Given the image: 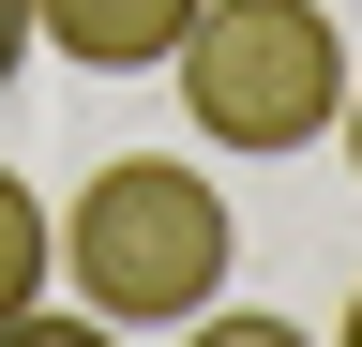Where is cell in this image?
<instances>
[{"label":"cell","instance_id":"cell-1","mask_svg":"<svg viewBox=\"0 0 362 347\" xmlns=\"http://www.w3.org/2000/svg\"><path fill=\"white\" fill-rule=\"evenodd\" d=\"M61 272L106 332H181L197 302H226V196L181 151H106L61 211Z\"/></svg>","mask_w":362,"mask_h":347},{"label":"cell","instance_id":"cell-9","mask_svg":"<svg viewBox=\"0 0 362 347\" xmlns=\"http://www.w3.org/2000/svg\"><path fill=\"white\" fill-rule=\"evenodd\" d=\"M332 347H362V287H347V317H332Z\"/></svg>","mask_w":362,"mask_h":347},{"label":"cell","instance_id":"cell-5","mask_svg":"<svg viewBox=\"0 0 362 347\" xmlns=\"http://www.w3.org/2000/svg\"><path fill=\"white\" fill-rule=\"evenodd\" d=\"M181 347H317V332L257 317V302H197V317H181Z\"/></svg>","mask_w":362,"mask_h":347},{"label":"cell","instance_id":"cell-7","mask_svg":"<svg viewBox=\"0 0 362 347\" xmlns=\"http://www.w3.org/2000/svg\"><path fill=\"white\" fill-rule=\"evenodd\" d=\"M45 46V30H30V0H0V91H16V61Z\"/></svg>","mask_w":362,"mask_h":347},{"label":"cell","instance_id":"cell-2","mask_svg":"<svg viewBox=\"0 0 362 347\" xmlns=\"http://www.w3.org/2000/svg\"><path fill=\"white\" fill-rule=\"evenodd\" d=\"M181 121H197L211 151H317L347 121V30H332V0H197V30H181Z\"/></svg>","mask_w":362,"mask_h":347},{"label":"cell","instance_id":"cell-6","mask_svg":"<svg viewBox=\"0 0 362 347\" xmlns=\"http://www.w3.org/2000/svg\"><path fill=\"white\" fill-rule=\"evenodd\" d=\"M0 347H121V332L90 317V302H76V317H45V302H30V317H0Z\"/></svg>","mask_w":362,"mask_h":347},{"label":"cell","instance_id":"cell-3","mask_svg":"<svg viewBox=\"0 0 362 347\" xmlns=\"http://www.w3.org/2000/svg\"><path fill=\"white\" fill-rule=\"evenodd\" d=\"M30 30L61 61H90V76H151V61H181L197 0H30Z\"/></svg>","mask_w":362,"mask_h":347},{"label":"cell","instance_id":"cell-4","mask_svg":"<svg viewBox=\"0 0 362 347\" xmlns=\"http://www.w3.org/2000/svg\"><path fill=\"white\" fill-rule=\"evenodd\" d=\"M45 272H61V227H45V211H30V182L0 166V317H30V302H45Z\"/></svg>","mask_w":362,"mask_h":347},{"label":"cell","instance_id":"cell-8","mask_svg":"<svg viewBox=\"0 0 362 347\" xmlns=\"http://www.w3.org/2000/svg\"><path fill=\"white\" fill-rule=\"evenodd\" d=\"M332 136H347V166H362V76H347V121H332Z\"/></svg>","mask_w":362,"mask_h":347}]
</instances>
